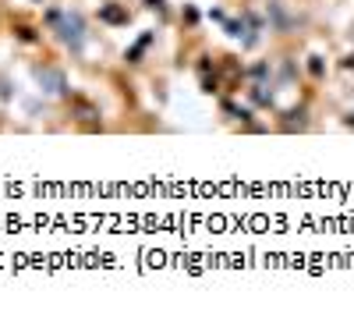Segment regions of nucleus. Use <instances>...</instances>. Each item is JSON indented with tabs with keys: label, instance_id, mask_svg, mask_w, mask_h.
<instances>
[{
	"label": "nucleus",
	"instance_id": "nucleus-5",
	"mask_svg": "<svg viewBox=\"0 0 354 312\" xmlns=\"http://www.w3.org/2000/svg\"><path fill=\"white\" fill-rule=\"evenodd\" d=\"M149 8H163V0H149Z\"/></svg>",
	"mask_w": 354,
	"mask_h": 312
},
{
	"label": "nucleus",
	"instance_id": "nucleus-2",
	"mask_svg": "<svg viewBox=\"0 0 354 312\" xmlns=\"http://www.w3.org/2000/svg\"><path fill=\"white\" fill-rule=\"evenodd\" d=\"M36 82H39V93H46V96H64L68 93V78L57 68H36Z\"/></svg>",
	"mask_w": 354,
	"mask_h": 312
},
{
	"label": "nucleus",
	"instance_id": "nucleus-4",
	"mask_svg": "<svg viewBox=\"0 0 354 312\" xmlns=\"http://www.w3.org/2000/svg\"><path fill=\"white\" fill-rule=\"evenodd\" d=\"M75 110L82 113V121H93V118H100L96 107H93V103H85V100H75Z\"/></svg>",
	"mask_w": 354,
	"mask_h": 312
},
{
	"label": "nucleus",
	"instance_id": "nucleus-1",
	"mask_svg": "<svg viewBox=\"0 0 354 312\" xmlns=\"http://www.w3.org/2000/svg\"><path fill=\"white\" fill-rule=\"evenodd\" d=\"M57 28H61V39L71 46V53H82V43H85V18L78 11H68L57 18Z\"/></svg>",
	"mask_w": 354,
	"mask_h": 312
},
{
	"label": "nucleus",
	"instance_id": "nucleus-3",
	"mask_svg": "<svg viewBox=\"0 0 354 312\" xmlns=\"http://www.w3.org/2000/svg\"><path fill=\"white\" fill-rule=\"evenodd\" d=\"M100 18H103V21H113V25H121V21H128V11L110 4V8H103V11H100Z\"/></svg>",
	"mask_w": 354,
	"mask_h": 312
}]
</instances>
